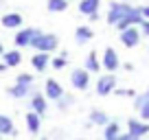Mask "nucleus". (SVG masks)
I'll use <instances>...</instances> for the list:
<instances>
[{"label": "nucleus", "instance_id": "1", "mask_svg": "<svg viewBox=\"0 0 149 140\" xmlns=\"http://www.w3.org/2000/svg\"><path fill=\"white\" fill-rule=\"evenodd\" d=\"M134 9H136V7H132L130 2H123V0H114V2H110V7H107V18H105L107 24L116 28L130 13H134Z\"/></svg>", "mask_w": 149, "mask_h": 140}, {"label": "nucleus", "instance_id": "2", "mask_svg": "<svg viewBox=\"0 0 149 140\" xmlns=\"http://www.w3.org/2000/svg\"><path fill=\"white\" fill-rule=\"evenodd\" d=\"M37 53H55L59 48V37H57L55 33H37V37L33 40V46Z\"/></svg>", "mask_w": 149, "mask_h": 140}, {"label": "nucleus", "instance_id": "3", "mask_svg": "<svg viewBox=\"0 0 149 140\" xmlns=\"http://www.w3.org/2000/svg\"><path fill=\"white\" fill-rule=\"evenodd\" d=\"M116 88H118V81H116V75H114V72L101 75L97 79V83H94V92H97L99 96H110V94H114Z\"/></svg>", "mask_w": 149, "mask_h": 140}, {"label": "nucleus", "instance_id": "4", "mask_svg": "<svg viewBox=\"0 0 149 140\" xmlns=\"http://www.w3.org/2000/svg\"><path fill=\"white\" fill-rule=\"evenodd\" d=\"M37 33H40V28H35V26H22V28H18V33L13 35L15 48H31L33 46V40L37 37Z\"/></svg>", "mask_w": 149, "mask_h": 140}, {"label": "nucleus", "instance_id": "5", "mask_svg": "<svg viewBox=\"0 0 149 140\" xmlns=\"http://www.w3.org/2000/svg\"><path fill=\"white\" fill-rule=\"evenodd\" d=\"M118 40L125 48H136L143 40V33H140V26H127L123 31H118Z\"/></svg>", "mask_w": 149, "mask_h": 140}, {"label": "nucleus", "instance_id": "6", "mask_svg": "<svg viewBox=\"0 0 149 140\" xmlns=\"http://www.w3.org/2000/svg\"><path fill=\"white\" fill-rule=\"evenodd\" d=\"M70 85L77 92H86L90 88V72L86 68H74L70 70Z\"/></svg>", "mask_w": 149, "mask_h": 140}, {"label": "nucleus", "instance_id": "7", "mask_svg": "<svg viewBox=\"0 0 149 140\" xmlns=\"http://www.w3.org/2000/svg\"><path fill=\"white\" fill-rule=\"evenodd\" d=\"M101 66H103V70H107V72H116V70L123 66V61H121V57H118V53L114 51L112 46H107L105 51L101 53Z\"/></svg>", "mask_w": 149, "mask_h": 140}, {"label": "nucleus", "instance_id": "8", "mask_svg": "<svg viewBox=\"0 0 149 140\" xmlns=\"http://www.w3.org/2000/svg\"><path fill=\"white\" fill-rule=\"evenodd\" d=\"M132 107L138 112V118H143V121L149 123V88L145 90V92L136 94L134 96V105Z\"/></svg>", "mask_w": 149, "mask_h": 140}, {"label": "nucleus", "instance_id": "9", "mask_svg": "<svg viewBox=\"0 0 149 140\" xmlns=\"http://www.w3.org/2000/svg\"><path fill=\"white\" fill-rule=\"evenodd\" d=\"M44 94H46L48 101H59V98L66 94V90H64V85H61L57 79L48 77V79L44 81Z\"/></svg>", "mask_w": 149, "mask_h": 140}, {"label": "nucleus", "instance_id": "10", "mask_svg": "<svg viewBox=\"0 0 149 140\" xmlns=\"http://www.w3.org/2000/svg\"><path fill=\"white\" fill-rule=\"evenodd\" d=\"M7 96L15 98V101H22V98H29L33 96V92H35V85H22V83H13L9 85V88H5Z\"/></svg>", "mask_w": 149, "mask_h": 140}, {"label": "nucleus", "instance_id": "11", "mask_svg": "<svg viewBox=\"0 0 149 140\" xmlns=\"http://www.w3.org/2000/svg\"><path fill=\"white\" fill-rule=\"evenodd\" d=\"M94 40V28L90 24H79L74 28V44L77 46H84V44H90Z\"/></svg>", "mask_w": 149, "mask_h": 140}, {"label": "nucleus", "instance_id": "12", "mask_svg": "<svg viewBox=\"0 0 149 140\" xmlns=\"http://www.w3.org/2000/svg\"><path fill=\"white\" fill-rule=\"evenodd\" d=\"M0 24L5 28H22L24 26V15L18 13V11H7V13H2V18H0Z\"/></svg>", "mask_w": 149, "mask_h": 140}, {"label": "nucleus", "instance_id": "13", "mask_svg": "<svg viewBox=\"0 0 149 140\" xmlns=\"http://www.w3.org/2000/svg\"><path fill=\"white\" fill-rule=\"evenodd\" d=\"M127 131L134 136H138V138H145V136L149 134V123L143 121V118H127Z\"/></svg>", "mask_w": 149, "mask_h": 140}, {"label": "nucleus", "instance_id": "14", "mask_svg": "<svg viewBox=\"0 0 149 140\" xmlns=\"http://www.w3.org/2000/svg\"><path fill=\"white\" fill-rule=\"evenodd\" d=\"M31 66L35 72H46L51 68V53H35L31 57Z\"/></svg>", "mask_w": 149, "mask_h": 140}, {"label": "nucleus", "instance_id": "15", "mask_svg": "<svg viewBox=\"0 0 149 140\" xmlns=\"http://www.w3.org/2000/svg\"><path fill=\"white\" fill-rule=\"evenodd\" d=\"M42 118H44V116L35 114L33 110H29V112H26V116H24V123H26V129H29V134L37 136L40 131H42Z\"/></svg>", "mask_w": 149, "mask_h": 140}, {"label": "nucleus", "instance_id": "16", "mask_svg": "<svg viewBox=\"0 0 149 140\" xmlns=\"http://www.w3.org/2000/svg\"><path fill=\"white\" fill-rule=\"evenodd\" d=\"M31 110H33L35 114H40V116H44V114H46V110H48V98H46V94L33 92V96H31Z\"/></svg>", "mask_w": 149, "mask_h": 140}, {"label": "nucleus", "instance_id": "17", "mask_svg": "<svg viewBox=\"0 0 149 140\" xmlns=\"http://www.w3.org/2000/svg\"><path fill=\"white\" fill-rule=\"evenodd\" d=\"M0 136H2V138H15V136H18L13 118L7 116V114H0Z\"/></svg>", "mask_w": 149, "mask_h": 140}, {"label": "nucleus", "instance_id": "18", "mask_svg": "<svg viewBox=\"0 0 149 140\" xmlns=\"http://www.w3.org/2000/svg\"><path fill=\"white\" fill-rule=\"evenodd\" d=\"M0 59L7 64V68H18L22 64V53H20V48H9V51H5V55Z\"/></svg>", "mask_w": 149, "mask_h": 140}, {"label": "nucleus", "instance_id": "19", "mask_svg": "<svg viewBox=\"0 0 149 140\" xmlns=\"http://www.w3.org/2000/svg\"><path fill=\"white\" fill-rule=\"evenodd\" d=\"M88 121L92 123L94 127H105L107 123L112 121V118L107 116V112H103V110L94 107V110H90V114H88Z\"/></svg>", "mask_w": 149, "mask_h": 140}, {"label": "nucleus", "instance_id": "20", "mask_svg": "<svg viewBox=\"0 0 149 140\" xmlns=\"http://www.w3.org/2000/svg\"><path fill=\"white\" fill-rule=\"evenodd\" d=\"M84 68L88 70L90 75H92V72H101V70H103V66H101V57H99L94 51H90V53H88V57H86Z\"/></svg>", "mask_w": 149, "mask_h": 140}, {"label": "nucleus", "instance_id": "21", "mask_svg": "<svg viewBox=\"0 0 149 140\" xmlns=\"http://www.w3.org/2000/svg\"><path fill=\"white\" fill-rule=\"evenodd\" d=\"M99 5H101V0H79V5H77V9H79V13L84 15H92L99 11Z\"/></svg>", "mask_w": 149, "mask_h": 140}, {"label": "nucleus", "instance_id": "22", "mask_svg": "<svg viewBox=\"0 0 149 140\" xmlns=\"http://www.w3.org/2000/svg\"><path fill=\"white\" fill-rule=\"evenodd\" d=\"M118 134H121V123L112 118V121L103 127V140H112V138H116Z\"/></svg>", "mask_w": 149, "mask_h": 140}, {"label": "nucleus", "instance_id": "23", "mask_svg": "<svg viewBox=\"0 0 149 140\" xmlns=\"http://www.w3.org/2000/svg\"><path fill=\"white\" fill-rule=\"evenodd\" d=\"M68 5H70V0H46V9L51 13H64L68 9Z\"/></svg>", "mask_w": 149, "mask_h": 140}, {"label": "nucleus", "instance_id": "24", "mask_svg": "<svg viewBox=\"0 0 149 140\" xmlns=\"http://www.w3.org/2000/svg\"><path fill=\"white\" fill-rule=\"evenodd\" d=\"M68 66V51H61L59 55L51 57V68L53 70H64Z\"/></svg>", "mask_w": 149, "mask_h": 140}, {"label": "nucleus", "instance_id": "25", "mask_svg": "<svg viewBox=\"0 0 149 140\" xmlns=\"http://www.w3.org/2000/svg\"><path fill=\"white\" fill-rule=\"evenodd\" d=\"M55 105H57V110H59V112H68L70 105H72V96H70V94H64L59 101H55Z\"/></svg>", "mask_w": 149, "mask_h": 140}, {"label": "nucleus", "instance_id": "26", "mask_svg": "<svg viewBox=\"0 0 149 140\" xmlns=\"http://www.w3.org/2000/svg\"><path fill=\"white\" fill-rule=\"evenodd\" d=\"M15 83H22V85H35V77L31 72H20L15 77Z\"/></svg>", "mask_w": 149, "mask_h": 140}, {"label": "nucleus", "instance_id": "27", "mask_svg": "<svg viewBox=\"0 0 149 140\" xmlns=\"http://www.w3.org/2000/svg\"><path fill=\"white\" fill-rule=\"evenodd\" d=\"M114 94H116V96H130V98H134L136 96V92H134V90H127V88H116V90H114Z\"/></svg>", "mask_w": 149, "mask_h": 140}, {"label": "nucleus", "instance_id": "28", "mask_svg": "<svg viewBox=\"0 0 149 140\" xmlns=\"http://www.w3.org/2000/svg\"><path fill=\"white\" fill-rule=\"evenodd\" d=\"M112 140H143V138H138V136L130 134V131H121V134H118L116 138H112Z\"/></svg>", "mask_w": 149, "mask_h": 140}, {"label": "nucleus", "instance_id": "29", "mask_svg": "<svg viewBox=\"0 0 149 140\" xmlns=\"http://www.w3.org/2000/svg\"><path fill=\"white\" fill-rule=\"evenodd\" d=\"M140 33H143V37L149 40V20H143V22H140Z\"/></svg>", "mask_w": 149, "mask_h": 140}, {"label": "nucleus", "instance_id": "30", "mask_svg": "<svg viewBox=\"0 0 149 140\" xmlns=\"http://www.w3.org/2000/svg\"><path fill=\"white\" fill-rule=\"evenodd\" d=\"M138 9H140V13H143V18L149 20V2H147V5H143V7H138Z\"/></svg>", "mask_w": 149, "mask_h": 140}, {"label": "nucleus", "instance_id": "31", "mask_svg": "<svg viewBox=\"0 0 149 140\" xmlns=\"http://www.w3.org/2000/svg\"><path fill=\"white\" fill-rule=\"evenodd\" d=\"M121 68H123V70H127V72H134V68H136V66L132 64V61H127V64H123Z\"/></svg>", "mask_w": 149, "mask_h": 140}, {"label": "nucleus", "instance_id": "32", "mask_svg": "<svg viewBox=\"0 0 149 140\" xmlns=\"http://www.w3.org/2000/svg\"><path fill=\"white\" fill-rule=\"evenodd\" d=\"M99 18H101V13H99V11H97V13H92V15H90V18H88V20H90V22H97V20H99Z\"/></svg>", "mask_w": 149, "mask_h": 140}, {"label": "nucleus", "instance_id": "33", "mask_svg": "<svg viewBox=\"0 0 149 140\" xmlns=\"http://www.w3.org/2000/svg\"><path fill=\"white\" fill-rule=\"evenodd\" d=\"M0 72H7V64L2 59H0Z\"/></svg>", "mask_w": 149, "mask_h": 140}, {"label": "nucleus", "instance_id": "34", "mask_svg": "<svg viewBox=\"0 0 149 140\" xmlns=\"http://www.w3.org/2000/svg\"><path fill=\"white\" fill-rule=\"evenodd\" d=\"M5 51H7V48H5V44H2V42H0V57H2V55H5Z\"/></svg>", "mask_w": 149, "mask_h": 140}, {"label": "nucleus", "instance_id": "35", "mask_svg": "<svg viewBox=\"0 0 149 140\" xmlns=\"http://www.w3.org/2000/svg\"><path fill=\"white\" fill-rule=\"evenodd\" d=\"M42 140H51V138H46V136H44V138H42Z\"/></svg>", "mask_w": 149, "mask_h": 140}, {"label": "nucleus", "instance_id": "36", "mask_svg": "<svg viewBox=\"0 0 149 140\" xmlns=\"http://www.w3.org/2000/svg\"><path fill=\"white\" fill-rule=\"evenodd\" d=\"M2 2H5V0H0V7H2Z\"/></svg>", "mask_w": 149, "mask_h": 140}, {"label": "nucleus", "instance_id": "37", "mask_svg": "<svg viewBox=\"0 0 149 140\" xmlns=\"http://www.w3.org/2000/svg\"><path fill=\"white\" fill-rule=\"evenodd\" d=\"M123 2H130V0H123Z\"/></svg>", "mask_w": 149, "mask_h": 140}, {"label": "nucleus", "instance_id": "38", "mask_svg": "<svg viewBox=\"0 0 149 140\" xmlns=\"http://www.w3.org/2000/svg\"><path fill=\"white\" fill-rule=\"evenodd\" d=\"M77 140H84V138H77Z\"/></svg>", "mask_w": 149, "mask_h": 140}, {"label": "nucleus", "instance_id": "39", "mask_svg": "<svg viewBox=\"0 0 149 140\" xmlns=\"http://www.w3.org/2000/svg\"><path fill=\"white\" fill-rule=\"evenodd\" d=\"M0 140H2V136H0Z\"/></svg>", "mask_w": 149, "mask_h": 140}, {"label": "nucleus", "instance_id": "40", "mask_svg": "<svg viewBox=\"0 0 149 140\" xmlns=\"http://www.w3.org/2000/svg\"><path fill=\"white\" fill-rule=\"evenodd\" d=\"M57 140H61V138H57Z\"/></svg>", "mask_w": 149, "mask_h": 140}]
</instances>
